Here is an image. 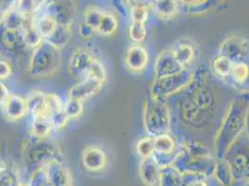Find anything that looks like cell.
Returning <instances> with one entry per match:
<instances>
[{"label": "cell", "mask_w": 249, "mask_h": 186, "mask_svg": "<svg viewBox=\"0 0 249 186\" xmlns=\"http://www.w3.org/2000/svg\"><path fill=\"white\" fill-rule=\"evenodd\" d=\"M159 173L160 167L153 157L142 159L140 165V177L146 186H159Z\"/></svg>", "instance_id": "16"}, {"label": "cell", "mask_w": 249, "mask_h": 186, "mask_svg": "<svg viewBox=\"0 0 249 186\" xmlns=\"http://www.w3.org/2000/svg\"><path fill=\"white\" fill-rule=\"evenodd\" d=\"M104 11L97 6H89L84 12V23L97 32L102 21Z\"/></svg>", "instance_id": "24"}, {"label": "cell", "mask_w": 249, "mask_h": 186, "mask_svg": "<svg viewBox=\"0 0 249 186\" xmlns=\"http://www.w3.org/2000/svg\"><path fill=\"white\" fill-rule=\"evenodd\" d=\"M12 66L6 60H0V80L8 79L12 74Z\"/></svg>", "instance_id": "39"}, {"label": "cell", "mask_w": 249, "mask_h": 186, "mask_svg": "<svg viewBox=\"0 0 249 186\" xmlns=\"http://www.w3.org/2000/svg\"><path fill=\"white\" fill-rule=\"evenodd\" d=\"M49 3L50 4H46L45 11L51 14L58 24L71 26L75 13L73 4L67 1H55Z\"/></svg>", "instance_id": "10"}, {"label": "cell", "mask_w": 249, "mask_h": 186, "mask_svg": "<svg viewBox=\"0 0 249 186\" xmlns=\"http://www.w3.org/2000/svg\"><path fill=\"white\" fill-rule=\"evenodd\" d=\"M61 62V50L43 41L33 51L28 62V73L35 78L51 77L58 72Z\"/></svg>", "instance_id": "1"}, {"label": "cell", "mask_w": 249, "mask_h": 186, "mask_svg": "<svg viewBox=\"0 0 249 186\" xmlns=\"http://www.w3.org/2000/svg\"><path fill=\"white\" fill-rule=\"evenodd\" d=\"M118 27V21L113 13L104 11L101 23L97 32L103 36H111L115 33Z\"/></svg>", "instance_id": "26"}, {"label": "cell", "mask_w": 249, "mask_h": 186, "mask_svg": "<svg viewBox=\"0 0 249 186\" xmlns=\"http://www.w3.org/2000/svg\"><path fill=\"white\" fill-rule=\"evenodd\" d=\"M28 113L33 115L34 119H49L52 113L47 103V93L43 92H34L26 99Z\"/></svg>", "instance_id": "13"}, {"label": "cell", "mask_w": 249, "mask_h": 186, "mask_svg": "<svg viewBox=\"0 0 249 186\" xmlns=\"http://www.w3.org/2000/svg\"><path fill=\"white\" fill-rule=\"evenodd\" d=\"M192 81V74L185 69L176 74L156 77L152 87V98L161 100L164 96L170 95L184 88Z\"/></svg>", "instance_id": "4"}, {"label": "cell", "mask_w": 249, "mask_h": 186, "mask_svg": "<svg viewBox=\"0 0 249 186\" xmlns=\"http://www.w3.org/2000/svg\"><path fill=\"white\" fill-rule=\"evenodd\" d=\"M69 119L70 118L66 115L64 111L62 110V111H60L58 113L52 114L51 118H50V121H51V124L52 126V129L59 130L63 129L67 125Z\"/></svg>", "instance_id": "37"}, {"label": "cell", "mask_w": 249, "mask_h": 186, "mask_svg": "<svg viewBox=\"0 0 249 186\" xmlns=\"http://www.w3.org/2000/svg\"><path fill=\"white\" fill-rule=\"evenodd\" d=\"M78 33L79 35L83 37V38H90L94 34L96 33V31H94L92 28H90L89 26H88L86 23L82 22L80 25H79V28H78Z\"/></svg>", "instance_id": "40"}, {"label": "cell", "mask_w": 249, "mask_h": 186, "mask_svg": "<svg viewBox=\"0 0 249 186\" xmlns=\"http://www.w3.org/2000/svg\"><path fill=\"white\" fill-rule=\"evenodd\" d=\"M51 186H73L70 169L58 159H52L44 167Z\"/></svg>", "instance_id": "5"}, {"label": "cell", "mask_w": 249, "mask_h": 186, "mask_svg": "<svg viewBox=\"0 0 249 186\" xmlns=\"http://www.w3.org/2000/svg\"><path fill=\"white\" fill-rule=\"evenodd\" d=\"M172 51L176 57L177 61L185 68L187 65L191 64L195 60L196 53L192 44L180 43L177 45L176 48L173 49Z\"/></svg>", "instance_id": "21"}, {"label": "cell", "mask_w": 249, "mask_h": 186, "mask_svg": "<svg viewBox=\"0 0 249 186\" xmlns=\"http://www.w3.org/2000/svg\"><path fill=\"white\" fill-rule=\"evenodd\" d=\"M47 103L52 115L63 110L64 103L56 93H47Z\"/></svg>", "instance_id": "36"}, {"label": "cell", "mask_w": 249, "mask_h": 186, "mask_svg": "<svg viewBox=\"0 0 249 186\" xmlns=\"http://www.w3.org/2000/svg\"><path fill=\"white\" fill-rule=\"evenodd\" d=\"M243 186H249V179L246 181V183L243 185Z\"/></svg>", "instance_id": "45"}, {"label": "cell", "mask_w": 249, "mask_h": 186, "mask_svg": "<svg viewBox=\"0 0 249 186\" xmlns=\"http://www.w3.org/2000/svg\"><path fill=\"white\" fill-rule=\"evenodd\" d=\"M71 37H72L71 26L58 24L54 33L47 40H44V41L48 42L53 45L54 47L62 50L63 47H65L69 43Z\"/></svg>", "instance_id": "19"}, {"label": "cell", "mask_w": 249, "mask_h": 186, "mask_svg": "<svg viewBox=\"0 0 249 186\" xmlns=\"http://www.w3.org/2000/svg\"><path fill=\"white\" fill-rule=\"evenodd\" d=\"M87 75L91 76L97 80L105 83L106 81V70H105L104 63L101 61H99L98 59L94 58L89 65L88 72H87Z\"/></svg>", "instance_id": "32"}, {"label": "cell", "mask_w": 249, "mask_h": 186, "mask_svg": "<svg viewBox=\"0 0 249 186\" xmlns=\"http://www.w3.org/2000/svg\"><path fill=\"white\" fill-rule=\"evenodd\" d=\"M25 34L26 26L22 29L4 28L2 33V42L8 49H21L23 45H25Z\"/></svg>", "instance_id": "17"}, {"label": "cell", "mask_w": 249, "mask_h": 186, "mask_svg": "<svg viewBox=\"0 0 249 186\" xmlns=\"http://www.w3.org/2000/svg\"><path fill=\"white\" fill-rule=\"evenodd\" d=\"M104 85V82L87 75V77L82 81L75 84L70 89L68 93V98L78 100L80 102L87 101L100 93Z\"/></svg>", "instance_id": "7"}, {"label": "cell", "mask_w": 249, "mask_h": 186, "mask_svg": "<svg viewBox=\"0 0 249 186\" xmlns=\"http://www.w3.org/2000/svg\"><path fill=\"white\" fill-rule=\"evenodd\" d=\"M135 4H131L129 9V15L132 22L135 23H143L145 24L149 16L148 6L142 2H134Z\"/></svg>", "instance_id": "27"}, {"label": "cell", "mask_w": 249, "mask_h": 186, "mask_svg": "<svg viewBox=\"0 0 249 186\" xmlns=\"http://www.w3.org/2000/svg\"><path fill=\"white\" fill-rule=\"evenodd\" d=\"M81 162L88 171L98 172L104 170L106 167L108 157L101 147L90 145L84 149L81 155Z\"/></svg>", "instance_id": "8"}, {"label": "cell", "mask_w": 249, "mask_h": 186, "mask_svg": "<svg viewBox=\"0 0 249 186\" xmlns=\"http://www.w3.org/2000/svg\"><path fill=\"white\" fill-rule=\"evenodd\" d=\"M232 62L224 56H218L213 62V69L221 77H228L231 71Z\"/></svg>", "instance_id": "30"}, {"label": "cell", "mask_w": 249, "mask_h": 186, "mask_svg": "<svg viewBox=\"0 0 249 186\" xmlns=\"http://www.w3.org/2000/svg\"><path fill=\"white\" fill-rule=\"evenodd\" d=\"M219 55L232 62H246L249 57V42L240 37H231L221 45Z\"/></svg>", "instance_id": "6"}, {"label": "cell", "mask_w": 249, "mask_h": 186, "mask_svg": "<svg viewBox=\"0 0 249 186\" xmlns=\"http://www.w3.org/2000/svg\"><path fill=\"white\" fill-rule=\"evenodd\" d=\"M153 7L156 13L163 19H170L178 12V3L175 1H156Z\"/></svg>", "instance_id": "25"}, {"label": "cell", "mask_w": 249, "mask_h": 186, "mask_svg": "<svg viewBox=\"0 0 249 186\" xmlns=\"http://www.w3.org/2000/svg\"><path fill=\"white\" fill-rule=\"evenodd\" d=\"M144 126L151 135L166 134L169 129V111L162 100L152 98L151 102H146L144 107Z\"/></svg>", "instance_id": "3"}, {"label": "cell", "mask_w": 249, "mask_h": 186, "mask_svg": "<svg viewBox=\"0 0 249 186\" xmlns=\"http://www.w3.org/2000/svg\"><path fill=\"white\" fill-rule=\"evenodd\" d=\"M149 62L148 52L140 45L130 46L124 54V64L132 72H142Z\"/></svg>", "instance_id": "12"}, {"label": "cell", "mask_w": 249, "mask_h": 186, "mask_svg": "<svg viewBox=\"0 0 249 186\" xmlns=\"http://www.w3.org/2000/svg\"><path fill=\"white\" fill-rule=\"evenodd\" d=\"M11 94L7 86L0 81V105L3 106L5 104L7 100L9 99V97L11 96Z\"/></svg>", "instance_id": "41"}, {"label": "cell", "mask_w": 249, "mask_h": 186, "mask_svg": "<svg viewBox=\"0 0 249 186\" xmlns=\"http://www.w3.org/2000/svg\"><path fill=\"white\" fill-rule=\"evenodd\" d=\"M155 68L157 77L176 74L186 69L177 61L172 50H166L158 56Z\"/></svg>", "instance_id": "11"}, {"label": "cell", "mask_w": 249, "mask_h": 186, "mask_svg": "<svg viewBox=\"0 0 249 186\" xmlns=\"http://www.w3.org/2000/svg\"><path fill=\"white\" fill-rule=\"evenodd\" d=\"M30 22L32 26L41 36L43 40H47L58 26L56 20L46 11L35 15Z\"/></svg>", "instance_id": "15"}, {"label": "cell", "mask_w": 249, "mask_h": 186, "mask_svg": "<svg viewBox=\"0 0 249 186\" xmlns=\"http://www.w3.org/2000/svg\"><path fill=\"white\" fill-rule=\"evenodd\" d=\"M94 57L91 52L85 48H76L71 54L68 62V72L71 76H79L88 72Z\"/></svg>", "instance_id": "9"}, {"label": "cell", "mask_w": 249, "mask_h": 186, "mask_svg": "<svg viewBox=\"0 0 249 186\" xmlns=\"http://www.w3.org/2000/svg\"><path fill=\"white\" fill-rule=\"evenodd\" d=\"M182 186H208V185L204 181V177L186 174V175H183Z\"/></svg>", "instance_id": "38"}, {"label": "cell", "mask_w": 249, "mask_h": 186, "mask_svg": "<svg viewBox=\"0 0 249 186\" xmlns=\"http://www.w3.org/2000/svg\"><path fill=\"white\" fill-rule=\"evenodd\" d=\"M128 35H129L130 39L134 42L140 43V42L143 41L145 39L146 35H147L145 24L132 22L131 25L129 26Z\"/></svg>", "instance_id": "34"}, {"label": "cell", "mask_w": 249, "mask_h": 186, "mask_svg": "<svg viewBox=\"0 0 249 186\" xmlns=\"http://www.w3.org/2000/svg\"><path fill=\"white\" fill-rule=\"evenodd\" d=\"M83 102L73 99H67L63 105V111L69 118H76L83 113Z\"/></svg>", "instance_id": "31"}, {"label": "cell", "mask_w": 249, "mask_h": 186, "mask_svg": "<svg viewBox=\"0 0 249 186\" xmlns=\"http://www.w3.org/2000/svg\"><path fill=\"white\" fill-rule=\"evenodd\" d=\"M245 130L247 131V134L249 136V108L247 113V116H246V126H245Z\"/></svg>", "instance_id": "43"}, {"label": "cell", "mask_w": 249, "mask_h": 186, "mask_svg": "<svg viewBox=\"0 0 249 186\" xmlns=\"http://www.w3.org/2000/svg\"><path fill=\"white\" fill-rule=\"evenodd\" d=\"M236 106L237 104L231 105L218 132V139L220 143L218 146L220 147V152H223L222 155L227 154L232 144L237 140L243 130H245L246 116L249 106L245 109L236 108Z\"/></svg>", "instance_id": "2"}, {"label": "cell", "mask_w": 249, "mask_h": 186, "mask_svg": "<svg viewBox=\"0 0 249 186\" xmlns=\"http://www.w3.org/2000/svg\"><path fill=\"white\" fill-rule=\"evenodd\" d=\"M176 143L171 136L159 135L155 138V155L170 156L175 153Z\"/></svg>", "instance_id": "20"}, {"label": "cell", "mask_w": 249, "mask_h": 186, "mask_svg": "<svg viewBox=\"0 0 249 186\" xmlns=\"http://www.w3.org/2000/svg\"><path fill=\"white\" fill-rule=\"evenodd\" d=\"M7 169V166L5 163H3V162H0V174L3 172V171H5Z\"/></svg>", "instance_id": "44"}, {"label": "cell", "mask_w": 249, "mask_h": 186, "mask_svg": "<svg viewBox=\"0 0 249 186\" xmlns=\"http://www.w3.org/2000/svg\"><path fill=\"white\" fill-rule=\"evenodd\" d=\"M52 126L49 119H34L32 122L31 132L36 140L47 139L52 131Z\"/></svg>", "instance_id": "23"}, {"label": "cell", "mask_w": 249, "mask_h": 186, "mask_svg": "<svg viewBox=\"0 0 249 186\" xmlns=\"http://www.w3.org/2000/svg\"><path fill=\"white\" fill-rule=\"evenodd\" d=\"M136 151L142 159L152 157L155 154V137H144L136 145Z\"/></svg>", "instance_id": "28"}, {"label": "cell", "mask_w": 249, "mask_h": 186, "mask_svg": "<svg viewBox=\"0 0 249 186\" xmlns=\"http://www.w3.org/2000/svg\"><path fill=\"white\" fill-rule=\"evenodd\" d=\"M213 175L223 186H230L234 181L227 162H219L215 165Z\"/></svg>", "instance_id": "29"}, {"label": "cell", "mask_w": 249, "mask_h": 186, "mask_svg": "<svg viewBox=\"0 0 249 186\" xmlns=\"http://www.w3.org/2000/svg\"><path fill=\"white\" fill-rule=\"evenodd\" d=\"M19 186H28V185H25V184H23V183H20Z\"/></svg>", "instance_id": "46"}, {"label": "cell", "mask_w": 249, "mask_h": 186, "mask_svg": "<svg viewBox=\"0 0 249 186\" xmlns=\"http://www.w3.org/2000/svg\"><path fill=\"white\" fill-rule=\"evenodd\" d=\"M230 76L238 86H244L249 81V63L245 62H232Z\"/></svg>", "instance_id": "22"}, {"label": "cell", "mask_w": 249, "mask_h": 186, "mask_svg": "<svg viewBox=\"0 0 249 186\" xmlns=\"http://www.w3.org/2000/svg\"><path fill=\"white\" fill-rule=\"evenodd\" d=\"M3 108L6 116L11 120L21 119L28 113L26 99L17 94H11Z\"/></svg>", "instance_id": "14"}, {"label": "cell", "mask_w": 249, "mask_h": 186, "mask_svg": "<svg viewBox=\"0 0 249 186\" xmlns=\"http://www.w3.org/2000/svg\"><path fill=\"white\" fill-rule=\"evenodd\" d=\"M44 41L41 36L38 34L33 26L31 22H29V25H26V34H25V45L32 49H36L38 47L42 42Z\"/></svg>", "instance_id": "33"}, {"label": "cell", "mask_w": 249, "mask_h": 186, "mask_svg": "<svg viewBox=\"0 0 249 186\" xmlns=\"http://www.w3.org/2000/svg\"><path fill=\"white\" fill-rule=\"evenodd\" d=\"M19 177L13 169L7 168L0 174V186H19Z\"/></svg>", "instance_id": "35"}, {"label": "cell", "mask_w": 249, "mask_h": 186, "mask_svg": "<svg viewBox=\"0 0 249 186\" xmlns=\"http://www.w3.org/2000/svg\"><path fill=\"white\" fill-rule=\"evenodd\" d=\"M183 175L179 173L175 167L168 166L160 168L159 186H182Z\"/></svg>", "instance_id": "18"}, {"label": "cell", "mask_w": 249, "mask_h": 186, "mask_svg": "<svg viewBox=\"0 0 249 186\" xmlns=\"http://www.w3.org/2000/svg\"><path fill=\"white\" fill-rule=\"evenodd\" d=\"M7 3H9V2L0 1V15H1V13H3V15H6V13L13 8L15 1H13L11 4H7Z\"/></svg>", "instance_id": "42"}]
</instances>
